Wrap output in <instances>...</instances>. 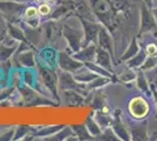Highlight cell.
<instances>
[{
    "mask_svg": "<svg viewBox=\"0 0 157 141\" xmlns=\"http://www.w3.org/2000/svg\"><path fill=\"white\" fill-rule=\"evenodd\" d=\"M147 54H148L149 57H155V55H157V46L156 45L149 44V45L147 46Z\"/></svg>",
    "mask_w": 157,
    "mask_h": 141,
    "instance_id": "obj_2",
    "label": "cell"
},
{
    "mask_svg": "<svg viewBox=\"0 0 157 141\" xmlns=\"http://www.w3.org/2000/svg\"><path fill=\"white\" fill-rule=\"evenodd\" d=\"M36 1H39V2H41V1H44V2H47V1H53V0H36Z\"/></svg>",
    "mask_w": 157,
    "mask_h": 141,
    "instance_id": "obj_5",
    "label": "cell"
},
{
    "mask_svg": "<svg viewBox=\"0 0 157 141\" xmlns=\"http://www.w3.org/2000/svg\"><path fill=\"white\" fill-rule=\"evenodd\" d=\"M39 12L40 14H48L49 12H51V7L48 6L47 4H44V5H41V6L39 7Z\"/></svg>",
    "mask_w": 157,
    "mask_h": 141,
    "instance_id": "obj_4",
    "label": "cell"
},
{
    "mask_svg": "<svg viewBox=\"0 0 157 141\" xmlns=\"http://www.w3.org/2000/svg\"><path fill=\"white\" fill-rule=\"evenodd\" d=\"M129 111L135 118L142 119L149 112V105L148 102L142 98H135L129 104Z\"/></svg>",
    "mask_w": 157,
    "mask_h": 141,
    "instance_id": "obj_1",
    "label": "cell"
},
{
    "mask_svg": "<svg viewBox=\"0 0 157 141\" xmlns=\"http://www.w3.org/2000/svg\"><path fill=\"white\" fill-rule=\"evenodd\" d=\"M38 13V10L36 8H34V7H29V8H27L26 10V18H33V17H35Z\"/></svg>",
    "mask_w": 157,
    "mask_h": 141,
    "instance_id": "obj_3",
    "label": "cell"
}]
</instances>
